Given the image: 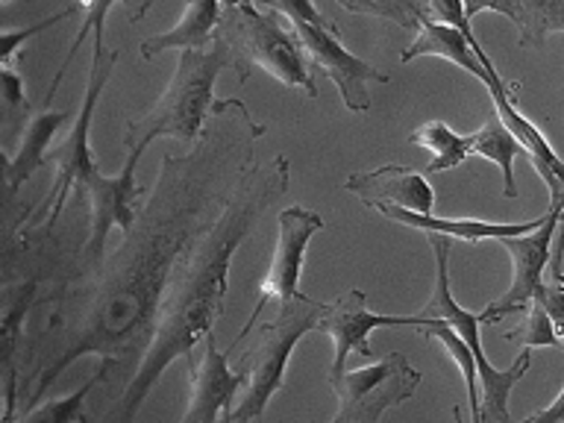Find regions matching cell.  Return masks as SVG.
<instances>
[{
	"mask_svg": "<svg viewBox=\"0 0 564 423\" xmlns=\"http://www.w3.org/2000/svg\"><path fill=\"white\" fill-rule=\"evenodd\" d=\"M262 135L264 127L253 121L247 106L238 97H227L215 100L192 153L165 156L148 206L139 212L130 232H123L121 247L106 256L97 271L74 280L83 289L65 291L68 306L77 300L83 306L65 312L68 341L35 377L24 412L42 403L62 370L86 352L104 356L115 377L121 370L130 382L139 361L135 352L148 347L156 303L176 259L227 209L238 185L253 171V148Z\"/></svg>",
	"mask_w": 564,
	"mask_h": 423,
	"instance_id": "cell-1",
	"label": "cell"
},
{
	"mask_svg": "<svg viewBox=\"0 0 564 423\" xmlns=\"http://www.w3.org/2000/svg\"><path fill=\"white\" fill-rule=\"evenodd\" d=\"M289 192V159L273 156L268 165H253V171L238 185L220 218L206 227L176 259L167 276L156 315L150 324V338L139 356L135 373L121 388V397L104 423H132L141 403L156 386V379L176 359H192L194 347L224 315L229 285V264L245 238L264 218V212Z\"/></svg>",
	"mask_w": 564,
	"mask_h": 423,
	"instance_id": "cell-2",
	"label": "cell"
},
{
	"mask_svg": "<svg viewBox=\"0 0 564 423\" xmlns=\"http://www.w3.org/2000/svg\"><path fill=\"white\" fill-rule=\"evenodd\" d=\"M236 68V53L215 35V42L200 51H180L174 79L167 83L156 104L150 106L144 115H135L127 123L123 144L127 150H148L150 141L176 139V141H197L206 130L212 106H215V79L220 70Z\"/></svg>",
	"mask_w": 564,
	"mask_h": 423,
	"instance_id": "cell-3",
	"label": "cell"
},
{
	"mask_svg": "<svg viewBox=\"0 0 564 423\" xmlns=\"http://www.w3.org/2000/svg\"><path fill=\"white\" fill-rule=\"evenodd\" d=\"M218 35L236 53L241 83L250 77V70L262 68L273 79H280L282 86L303 88L308 97H317L312 62L280 9L268 7L262 12L253 3L224 7Z\"/></svg>",
	"mask_w": 564,
	"mask_h": 423,
	"instance_id": "cell-4",
	"label": "cell"
},
{
	"mask_svg": "<svg viewBox=\"0 0 564 423\" xmlns=\"http://www.w3.org/2000/svg\"><path fill=\"white\" fill-rule=\"evenodd\" d=\"M324 308L326 303L297 294V297L280 303V312L273 321L259 326L256 344L236 368L247 379V386L241 403H238V409H232L227 423H262L264 409L285 382L291 352L303 335L317 329Z\"/></svg>",
	"mask_w": 564,
	"mask_h": 423,
	"instance_id": "cell-5",
	"label": "cell"
},
{
	"mask_svg": "<svg viewBox=\"0 0 564 423\" xmlns=\"http://www.w3.org/2000/svg\"><path fill=\"white\" fill-rule=\"evenodd\" d=\"M430 245L432 253H435V289H432V297L426 300V306H423L421 315L447 321V324L470 344V350H474L476 356V365H479V423H514L509 412V394L511 388L527 377L529 365H532V350L523 347L518 359L511 361V368H494L482 350V321H479V315H474V312H467V308L458 306L456 297H453V291H449L447 259L453 238L430 236Z\"/></svg>",
	"mask_w": 564,
	"mask_h": 423,
	"instance_id": "cell-6",
	"label": "cell"
},
{
	"mask_svg": "<svg viewBox=\"0 0 564 423\" xmlns=\"http://www.w3.org/2000/svg\"><path fill=\"white\" fill-rule=\"evenodd\" d=\"M421 379L403 352H388L368 368L329 373V388L338 397V412L329 423H379L391 405L405 403L421 388Z\"/></svg>",
	"mask_w": 564,
	"mask_h": 423,
	"instance_id": "cell-7",
	"label": "cell"
},
{
	"mask_svg": "<svg viewBox=\"0 0 564 423\" xmlns=\"http://www.w3.org/2000/svg\"><path fill=\"white\" fill-rule=\"evenodd\" d=\"M118 56H121V53L112 51L106 53L104 59H91L88 86L86 95H83V106H79L77 118L70 123V130L68 135H65V141H62V148L53 150L51 156H47L53 165H56V180H53V188L47 192V197H44V203L39 206V212H35V220L44 218V227L47 229L56 227V220L62 218L70 192H74L77 185H83V180L97 167L91 144H88V130H91V121H95L97 100L104 95L106 83H109L115 65H118Z\"/></svg>",
	"mask_w": 564,
	"mask_h": 423,
	"instance_id": "cell-8",
	"label": "cell"
},
{
	"mask_svg": "<svg viewBox=\"0 0 564 423\" xmlns=\"http://www.w3.org/2000/svg\"><path fill=\"white\" fill-rule=\"evenodd\" d=\"M276 227H280V238H276L271 264H268V271H264L262 282H259V291H256V306L245 321V329L232 338L227 352H236V347L245 344L247 335L256 329L259 312L271 300L285 303V300L303 294L300 291V271H303V262H306V247L312 236H317L324 229V218L317 212L303 209V206H289V209H282L276 215Z\"/></svg>",
	"mask_w": 564,
	"mask_h": 423,
	"instance_id": "cell-9",
	"label": "cell"
},
{
	"mask_svg": "<svg viewBox=\"0 0 564 423\" xmlns=\"http://www.w3.org/2000/svg\"><path fill=\"white\" fill-rule=\"evenodd\" d=\"M141 153L144 150H130V156H127L123 167L115 176L100 174V167H95L83 180V185H79L88 194V203H91V229H88L86 250H83V271H79V276H86V273L97 271L104 264L106 238H109L115 227L121 229V232H130L135 218H139L135 203L141 197V188L139 180H135V165L141 162Z\"/></svg>",
	"mask_w": 564,
	"mask_h": 423,
	"instance_id": "cell-10",
	"label": "cell"
},
{
	"mask_svg": "<svg viewBox=\"0 0 564 423\" xmlns=\"http://www.w3.org/2000/svg\"><path fill=\"white\" fill-rule=\"evenodd\" d=\"M558 218H562V203H550L544 227L518 238H500L506 253L511 259V285L506 294L491 300L479 312L482 324H497L506 315H527L529 306L535 303L538 289L544 285L546 264L553 262L555 236H558Z\"/></svg>",
	"mask_w": 564,
	"mask_h": 423,
	"instance_id": "cell-11",
	"label": "cell"
},
{
	"mask_svg": "<svg viewBox=\"0 0 564 423\" xmlns=\"http://www.w3.org/2000/svg\"><path fill=\"white\" fill-rule=\"evenodd\" d=\"M294 33H297L303 51H306L312 68L324 70L326 77L333 79L338 95H341L344 106L350 112H370L368 83H388L386 70H379L377 65H370L361 56L350 53L338 39V26L335 24H315L306 18H289Z\"/></svg>",
	"mask_w": 564,
	"mask_h": 423,
	"instance_id": "cell-12",
	"label": "cell"
},
{
	"mask_svg": "<svg viewBox=\"0 0 564 423\" xmlns=\"http://www.w3.org/2000/svg\"><path fill=\"white\" fill-rule=\"evenodd\" d=\"M430 321L426 315H379L370 312L368 297L359 289L344 291L341 297H335L333 303H326L324 315L317 321L315 333H324L333 338L335 359L329 373H344L350 356H361V359H373L368 335L373 329H386V326H423Z\"/></svg>",
	"mask_w": 564,
	"mask_h": 423,
	"instance_id": "cell-13",
	"label": "cell"
},
{
	"mask_svg": "<svg viewBox=\"0 0 564 423\" xmlns=\"http://www.w3.org/2000/svg\"><path fill=\"white\" fill-rule=\"evenodd\" d=\"M188 361V409L180 423H227L236 394L247 386L238 370H229V352H220L215 333L200 341V359Z\"/></svg>",
	"mask_w": 564,
	"mask_h": 423,
	"instance_id": "cell-14",
	"label": "cell"
},
{
	"mask_svg": "<svg viewBox=\"0 0 564 423\" xmlns=\"http://www.w3.org/2000/svg\"><path fill=\"white\" fill-rule=\"evenodd\" d=\"M344 188L356 194L368 209H377L379 203H391L400 209L432 215L435 209V192L423 171H412L403 165H379L370 171H356L347 176Z\"/></svg>",
	"mask_w": 564,
	"mask_h": 423,
	"instance_id": "cell-15",
	"label": "cell"
},
{
	"mask_svg": "<svg viewBox=\"0 0 564 423\" xmlns=\"http://www.w3.org/2000/svg\"><path fill=\"white\" fill-rule=\"evenodd\" d=\"M379 215H386L388 220H397L403 227L423 229L426 236H444L453 238V241H467V245H479L485 238H518L529 236L535 229L544 227L546 212L541 218L523 220V224H488V220H476V218H438V215H421V212H409L400 209V206H391V203H379L377 206Z\"/></svg>",
	"mask_w": 564,
	"mask_h": 423,
	"instance_id": "cell-16",
	"label": "cell"
},
{
	"mask_svg": "<svg viewBox=\"0 0 564 423\" xmlns=\"http://www.w3.org/2000/svg\"><path fill=\"white\" fill-rule=\"evenodd\" d=\"M421 56H438L447 59L449 65L467 70L470 77L479 79L485 86L488 70L494 68L491 56L482 51V44H474L462 30L449 24H438V21H421L414 42L400 53V62L421 59Z\"/></svg>",
	"mask_w": 564,
	"mask_h": 423,
	"instance_id": "cell-17",
	"label": "cell"
},
{
	"mask_svg": "<svg viewBox=\"0 0 564 423\" xmlns=\"http://www.w3.org/2000/svg\"><path fill=\"white\" fill-rule=\"evenodd\" d=\"M224 18V0H188L183 18L167 33L150 35L141 42V59H153L162 51H200L209 47L218 35Z\"/></svg>",
	"mask_w": 564,
	"mask_h": 423,
	"instance_id": "cell-18",
	"label": "cell"
},
{
	"mask_svg": "<svg viewBox=\"0 0 564 423\" xmlns=\"http://www.w3.org/2000/svg\"><path fill=\"white\" fill-rule=\"evenodd\" d=\"M68 112L44 109V112H39L33 121H30L24 139H21V148H18L15 156L7 159V167H3L9 197H15L18 188L44 165V159L51 156V141L56 139V132H59V127L68 121Z\"/></svg>",
	"mask_w": 564,
	"mask_h": 423,
	"instance_id": "cell-19",
	"label": "cell"
},
{
	"mask_svg": "<svg viewBox=\"0 0 564 423\" xmlns=\"http://www.w3.org/2000/svg\"><path fill=\"white\" fill-rule=\"evenodd\" d=\"M115 3H121L127 9V18H130V24L141 21V18L148 15V9L153 7V0H79V9H83V26H79V33L74 35V42L68 47V56L62 59L59 70H56V77L51 83V91H47V104H51V97L59 91L62 79L68 74L70 59L77 56V51L83 47L88 35L95 33V47H91V59H104L106 56V44H104V26H106V15H109V9Z\"/></svg>",
	"mask_w": 564,
	"mask_h": 423,
	"instance_id": "cell-20",
	"label": "cell"
},
{
	"mask_svg": "<svg viewBox=\"0 0 564 423\" xmlns=\"http://www.w3.org/2000/svg\"><path fill=\"white\" fill-rule=\"evenodd\" d=\"M470 153L482 156L500 167L502 174V194L514 200L518 197V180H514V159L523 153L520 141L511 135V130L502 123L497 109L485 118V123L476 132H470Z\"/></svg>",
	"mask_w": 564,
	"mask_h": 423,
	"instance_id": "cell-21",
	"label": "cell"
},
{
	"mask_svg": "<svg viewBox=\"0 0 564 423\" xmlns=\"http://www.w3.org/2000/svg\"><path fill=\"white\" fill-rule=\"evenodd\" d=\"M409 141L432 153V162L426 165V171H423L426 176L441 174V171H453V167L462 165L467 156H474V153H470V135H458V132L453 130V127H447L444 121L421 123L417 130H412Z\"/></svg>",
	"mask_w": 564,
	"mask_h": 423,
	"instance_id": "cell-22",
	"label": "cell"
},
{
	"mask_svg": "<svg viewBox=\"0 0 564 423\" xmlns=\"http://www.w3.org/2000/svg\"><path fill=\"white\" fill-rule=\"evenodd\" d=\"M35 289L39 282L26 280L21 285H12L3 294V317H0V335H3V386L18 388V368L15 352L18 338H21V326H24V315L30 312L35 300Z\"/></svg>",
	"mask_w": 564,
	"mask_h": 423,
	"instance_id": "cell-23",
	"label": "cell"
},
{
	"mask_svg": "<svg viewBox=\"0 0 564 423\" xmlns=\"http://www.w3.org/2000/svg\"><path fill=\"white\" fill-rule=\"evenodd\" d=\"M414 333L444 344V350H447L449 359L456 361L458 373L465 377L467 397H470V417H474V423H479V365H476V356L474 350H470V344H467L447 321H438V317H430V321L423 326H417Z\"/></svg>",
	"mask_w": 564,
	"mask_h": 423,
	"instance_id": "cell-24",
	"label": "cell"
},
{
	"mask_svg": "<svg viewBox=\"0 0 564 423\" xmlns=\"http://www.w3.org/2000/svg\"><path fill=\"white\" fill-rule=\"evenodd\" d=\"M112 373V365L109 361H100V368L86 386H79L70 397H59V400H51V403H39L35 409L21 414V421L15 423H86L83 417V405H86L88 394L95 391L106 377Z\"/></svg>",
	"mask_w": 564,
	"mask_h": 423,
	"instance_id": "cell-25",
	"label": "cell"
},
{
	"mask_svg": "<svg viewBox=\"0 0 564 423\" xmlns=\"http://www.w3.org/2000/svg\"><path fill=\"white\" fill-rule=\"evenodd\" d=\"M564 33V0H523L520 44L544 47L546 35Z\"/></svg>",
	"mask_w": 564,
	"mask_h": 423,
	"instance_id": "cell-26",
	"label": "cell"
},
{
	"mask_svg": "<svg viewBox=\"0 0 564 423\" xmlns=\"http://www.w3.org/2000/svg\"><path fill=\"white\" fill-rule=\"evenodd\" d=\"M502 338L520 344V347H529V350H535V347H558V335H555L550 312L541 303V297H535V303L529 306V312L523 315V324L518 326V333L509 329Z\"/></svg>",
	"mask_w": 564,
	"mask_h": 423,
	"instance_id": "cell-27",
	"label": "cell"
},
{
	"mask_svg": "<svg viewBox=\"0 0 564 423\" xmlns=\"http://www.w3.org/2000/svg\"><path fill=\"white\" fill-rule=\"evenodd\" d=\"M347 12H359V15H373L386 18L391 24L421 26V12L414 7L412 0H338Z\"/></svg>",
	"mask_w": 564,
	"mask_h": 423,
	"instance_id": "cell-28",
	"label": "cell"
},
{
	"mask_svg": "<svg viewBox=\"0 0 564 423\" xmlns=\"http://www.w3.org/2000/svg\"><path fill=\"white\" fill-rule=\"evenodd\" d=\"M412 3L421 12V21H438V24L456 26L470 42L479 44V39L474 35V26H470V18L465 12V0H412Z\"/></svg>",
	"mask_w": 564,
	"mask_h": 423,
	"instance_id": "cell-29",
	"label": "cell"
},
{
	"mask_svg": "<svg viewBox=\"0 0 564 423\" xmlns=\"http://www.w3.org/2000/svg\"><path fill=\"white\" fill-rule=\"evenodd\" d=\"M74 12H77V7H68V9H62V12H56V15L44 18V21H35V24L24 26V30H3V42H0V65H3V68H12V59H15V53L21 44L30 42L33 35H39L42 30H47V26L59 24V21L70 18Z\"/></svg>",
	"mask_w": 564,
	"mask_h": 423,
	"instance_id": "cell-30",
	"label": "cell"
},
{
	"mask_svg": "<svg viewBox=\"0 0 564 423\" xmlns=\"http://www.w3.org/2000/svg\"><path fill=\"white\" fill-rule=\"evenodd\" d=\"M535 297H541V303L550 312L553 329L558 335V347L564 350V282H544Z\"/></svg>",
	"mask_w": 564,
	"mask_h": 423,
	"instance_id": "cell-31",
	"label": "cell"
},
{
	"mask_svg": "<svg viewBox=\"0 0 564 423\" xmlns=\"http://www.w3.org/2000/svg\"><path fill=\"white\" fill-rule=\"evenodd\" d=\"M467 18L474 21L479 12H497V15H506L511 24L523 21V0H465Z\"/></svg>",
	"mask_w": 564,
	"mask_h": 423,
	"instance_id": "cell-32",
	"label": "cell"
},
{
	"mask_svg": "<svg viewBox=\"0 0 564 423\" xmlns=\"http://www.w3.org/2000/svg\"><path fill=\"white\" fill-rule=\"evenodd\" d=\"M0 79H3V100H7V106H26L24 77L15 74V68H3L0 70Z\"/></svg>",
	"mask_w": 564,
	"mask_h": 423,
	"instance_id": "cell-33",
	"label": "cell"
},
{
	"mask_svg": "<svg viewBox=\"0 0 564 423\" xmlns=\"http://www.w3.org/2000/svg\"><path fill=\"white\" fill-rule=\"evenodd\" d=\"M518 423H564V388L546 409H538V412H532Z\"/></svg>",
	"mask_w": 564,
	"mask_h": 423,
	"instance_id": "cell-34",
	"label": "cell"
},
{
	"mask_svg": "<svg viewBox=\"0 0 564 423\" xmlns=\"http://www.w3.org/2000/svg\"><path fill=\"white\" fill-rule=\"evenodd\" d=\"M453 423H465L462 421V405H453Z\"/></svg>",
	"mask_w": 564,
	"mask_h": 423,
	"instance_id": "cell-35",
	"label": "cell"
},
{
	"mask_svg": "<svg viewBox=\"0 0 564 423\" xmlns=\"http://www.w3.org/2000/svg\"><path fill=\"white\" fill-rule=\"evenodd\" d=\"M238 3H253V0H224V7H238Z\"/></svg>",
	"mask_w": 564,
	"mask_h": 423,
	"instance_id": "cell-36",
	"label": "cell"
}]
</instances>
